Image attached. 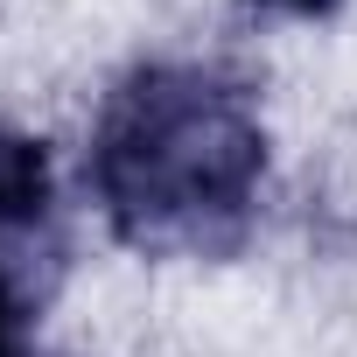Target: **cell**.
Wrapping results in <instances>:
<instances>
[{
  "label": "cell",
  "mask_w": 357,
  "mask_h": 357,
  "mask_svg": "<svg viewBox=\"0 0 357 357\" xmlns=\"http://www.w3.org/2000/svg\"><path fill=\"white\" fill-rule=\"evenodd\" d=\"M259 8H273V15H329L343 0H259Z\"/></svg>",
  "instance_id": "3"
},
{
  "label": "cell",
  "mask_w": 357,
  "mask_h": 357,
  "mask_svg": "<svg viewBox=\"0 0 357 357\" xmlns=\"http://www.w3.org/2000/svg\"><path fill=\"white\" fill-rule=\"evenodd\" d=\"M63 273V204L50 147L0 126V357H36V322Z\"/></svg>",
  "instance_id": "2"
},
{
  "label": "cell",
  "mask_w": 357,
  "mask_h": 357,
  "mask_svg": "<svg viewBox=\"0 0 357 357\" xmlns=\"http://www.w3.org/2000/svg\"><path fill=\"white\" fill-rule=\"evenodd\" d=\"M84 183L119 245L147 259H231L266 197L259 91L204 56L133 63L91 119Z\"/></svg>",
  "instance_id": "1"
}]
</instances>
